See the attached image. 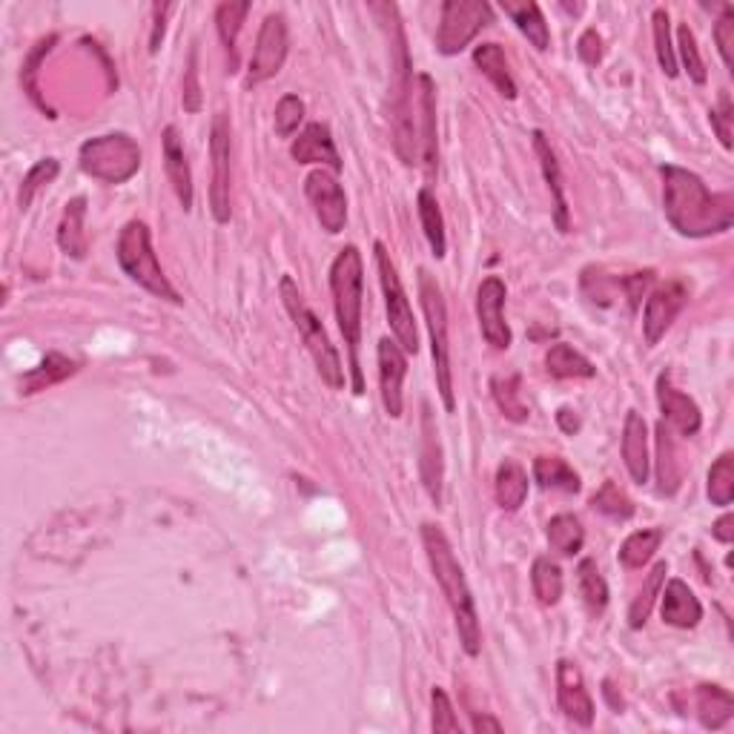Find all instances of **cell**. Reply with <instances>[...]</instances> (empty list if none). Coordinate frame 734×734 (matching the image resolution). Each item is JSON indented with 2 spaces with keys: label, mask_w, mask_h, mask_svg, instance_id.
Instances as JSON below:
<instances>
[{
  "label": "cell",
  "mask_w": 734,
  "mask_h": 734,
  "mask_svg": "<svg viewBox=\"0 0 734 734\" xmlns=\"http://www.w3.org/2000/svg\"><path fill=\"white\" fill-rule=\"evenodd\" d=\"M288 49H290L288 21H284L281 12H270V15L265 18V23H261V30H258L256 49H253L244 84L256 86L279 75L284 61H288Z\"/></svg>",
  "instance_id": "obj_10"
},
{
  "label": "cell",
  "mask_w": 734,
  "mask_h": 734,
  "mask_svg": "<svg viewBox=\"0 0 734 734\" xmlns=\"http://www.w3.org/2000/svg\"><path fill=\"white\" fill-rule=\"evenodd\" d=\"M173 3H155L152 7V35H150V53L155 55L164 44V30H167V15L173 12Z\"/></svg>",
  "instance_id": "obj_55"
},
{
  "label": "cell",
  "mask_w": 734,
  "mask_h": 734,
  "mask_svg": "<svg viewBox=\"0 0 734 734\" xmlns=\"http://www.w3.org/2000/svg\"><path fill=\"white\" fill-rule=\"evenodd\" d=\"M712 537L718 539V543H723V546H732L734 543V516L732 514H723L718 523L712 525Z\"/></svg>",
  "instance_id": "obj_56"
},
{
  "label": "cell",
  "mask_w": 734,
  "mask_h": 734,
  "mask_svg": "<svg viewBox=\"0 0 734 734\" xmlns=\"http://www.w3.org/2000/svg\"><path fill=\"white\" fill-rule=\"evenodd\" d=\"M58 173H61V164H58L55 159L35 161V164L30 167V173L23 175L21 193H18V207H21V210H30L35 196H38L46 184H53L55 178H58Z\"/></svg>",
  "instance_id": "obj_45"
},
{
  "label": "cell",
  "mask_w": 734,
  "mask_h": 734,
  "mask_svg": "<svg viewBox=\"0 0 734 734\" xmlns=\"http://www.w3.org/2000/svg\"><path fill=\"white\" fill-rule=\"evenodd\" d=\"M686 304H689V288L680 279L666 281L654 293H649L643 311V339L649 348L660 345V339L672 330Z\"/></svg>",
  "instance_id": "obj_13"
},
{
  "label": "cell",
  "mask_w": 734,
  "mask_h": 734,
  "mask_svg": "<svg viewBox=\"0 0 734 734\" xmlns=\"http://www.w3.org/2000/svg\"><path fill=\"white\" fill-rule=\"evenodd\" d=\"M531 491L528 482V470L520 465L516 459H505L497 468V479H493V497H497V505L505 511V514H516L520 508L525 505Z\"/></svg>",
  "instance_id": "obj_28"
},
{
  "label": "cell",
  "mask_w": 734,
  "mask_h": 734,
  "mask_svg": "<svg viewBox=\"0 0 734 734\" xmlns=\"http://www.w3.org/2000/svg\"><path fill=\"white\" fill-rule=\"evenodd\" d=\"M417 210H419V221H422L424 238H428V244H431L433 258H445V253H447L445 219H442L440 201H436V196H433L428 187L419 189Z\"/></svg>",
  "instance_id": "obj_36"
},
{
  "label": "cell",
  "mask_w": 734,
  "mask_h": 734,
  "mask_svg": "<svg viewBox=\"0 0 734 734\" xmlns=\"http://www.w3.org/2000/svg\"><path fill=\"white\" fill-rule=\"evenodd\" d=\"M373 258H376V273L378 284H382V295H385V311H387V325H391V334H394L396 345H399L405 353H419V334H417V318H413V307L408 302V293H405V284L399 279V270H396L394 258L385 244L376 242L373 244Z\"/></svg>",
  "instance_id": "obj_8"
},
{
  "label": "cell",
  "mask_w": 734,
  "mask_h": 734,
  "mask_svg": "<svg viewBox=\"0 0 734 734\" xmlns=\"http://www.w3.org/2000/svg\"><path fill=\"white\" fill-rule=\"evenodd\" d=\"M488 23H493L491 3H485V0H445L440 30H436V49L442 55H459Z\"/></svg>",
  "instance_id": "obj_9"
},
{
  "label": "cell",
  "mask_w": 734,
  "mask_h": 734,
  "mask_svg": "<svg viewBox=\"0 0 734 734\" xmlns=\"http://www.w3.org/2000/svg\"><path fill=\"white\" fill-rule=\"evenodd\" d=\"M660 178H663V212L677 233L686 238H709L732 230V193H712L700 175L677 164H663Z\"/></svg>",
  "instance_id": "obj_1"
},
{
  "label": "cell",
  "mask_w": 734,
  "mask_h": 734,
  "mask_svg": "<svg viewBox=\"0 0 734 734\" xmlns=\"http://www.w3.org/2000/svg\"><path fill=\"white\" fill-rule=\"evenodd\" d=\"M330 293H334V313L339 322V334L350 350V371H353V394H364V376L359 368V345H362V307H364V261L357 244H348L336 253L330 265Z\"/></svg>",
  "instance_id": "obj_3"
},
{
  "label": "cell",
  "mask_w": 734,
  "mask_h": 734,
  "mask_svg": "<svg viewBox=\"0 0 734 734\" xmlns=\"http://www.w3.org/2000/svg\"><path fill=\"white\" fill-rule=\"evenodd\" d=\"M657 459H660V493L674 497L677 488H680L683 479V462L677 447H674L672 431L666 428V422L657 424Z\"/></svg>",
  "instance_id": "obj_40"
},
{
  "label": "cell",
  "mask_w": 734,
  "mask_h": 734,
  "mask_svg": "<svg viewBox=\"0 0 734 734\" xmlns=\"http://www.w3.org/2000/svg\"><path fill=\"white\" fill-rule=\"evenodd\" d=\"M422 546L424 554H428V562H431L433 576H436V583H440L442 594H445L447 608L454 614L462 651H465L468 657H479V651H482L479 611L477 603H474V591H470L468 585V576H465V568H462L459 560H456L451 539L445 537V531H442L440 525L424 523Z\"/></svg>",
  "instance_id": "obj_2"
},
{
  "label": "cell",
  "mask_w": 734,
  "mask_h": 734,
  "mask_svg": "<svg viewBox=\"0 0 734 734\" xmlns=\"http://www.w3.org/2000/svg\"><path fill=\"white\" fill-rule=\"evenodd\" d=\"M161 152H164V170H167V178L173 184L175 196L182 201L184 212H189L193 210V170H189L182 136H178V129L173 124L164 127V132H161Z\"/></svg>",
  "instance_id": "obj_23"
},
{
  "label": "cell",
  "mask_w": 734,
  "mask_h": 734,
  "mask_svg": "<svg viewBox=\"0 0 734 734\" xmlns=\"http://www.w3.org/2000/svg\"><path fill=\"white\" fill-rule=\"evenodd\" d=\"M651 30H654V53H657L660 69L668 78H677V53H674L672 44V18H668V9H654Z\"/></svg>",
  "instance_id": "obj_44"
},
{
  "label": "cell",
  "mask_w": 734,
  "mask_h": 734,
  "mask_svg": "<svg viewBox=\"0 0 734 734\" xmlns=\"http://www.w3.org/2000/svg\"><path fill=\"white\" fill-rule=\"evenodd\" d=\"M695 706L700 726L709 729V732H720V729L729 726V720L734 718L732 691L718 686V683H703V686H697Z\"/></svg>",
  "instance_id": "obj_26"
},
{
  "label": "cell",
  "mask_w": 734,
  "mask_h": 734,
  "mask_svg": "<svg viewBox=\"0 0 734 734\" xmlns=\"http://www.w3.org/2000/svg\"><path fill=\"white\" fill-rule=\"evenodd\" d=\"M677 49H680L683 69L689 72V78L697 86H703L709 81V72H706L703 55H700V46H697V38L689 23H680V30H677Z\"/></svg>",
  "instance_id": "obj_47"
},
{
  "label": "cell",
  "mask_w": 734,
  "mask_h": 734,
  "mask_svg": "<svg viewBox=\"0 0 734 734\" xmlns=\"http://www.w3.org/2000/svg\"><path fill=\"white\" fill-rule=\"evenodd\" d=\"M290 155L295 164H322V170L330 173H341V155L336 150L334 132L322 121H313L299 132L293 144H290Z\"/></svg>",
  "instance_id": "obj_20"
},
{
  "label": "cell",
  "mask_w": 734,
  "mask_h": 734,
  "mask_svg": "<svg viewBox=\"0 0 734 734\" xmlns=\"http://www.w3.org/2000/svg\"><path fill=\"white\" fill-rule=\"evenodd\" d=\"M78 371H81V362L53 350V353H46V357L40 359L38 368H32L30 373H23L21 396H35L40 394V391H49V387L67 382L69 376H75Z\"/></svg>",
  "instance_id": "obj_25"
},
{
  "label": "cell",
  "mask_w": 734,
  "mask_h": 734,
  "mask_svg": "<svg viewBox=\"0 0 734 734\" xmlns=\"http://www.w3.org/2000/svg\"><path fill=\"white\" fill-rule=\"evenodd\" d=\"M657 405H660V413H663V422L677 428L683 436H697L700 428H703V413H700V405H697L689 394H683V391H677V387L672 385L668 371H663L657 376Z\"/></svg>",
  "instance_id": "obj_19"
},
{
  "label": "cell",
  "mask_w": 734,
  "mask_h": 734,
  "mask_svg": "<svg viewBox=\"0 0 734 734\" xmlns=\"http://www.w3.org/2000/svg\"><path fill=\"white\" fill-rule=\"evenodd\" d=\"M474 63H477L479 72L497 86V92H500L502 98L514 101L516 95H520L514 75H511V67H508V55L500 44L474 46Z\"/></svg>",
  "instance_id": "obj_30"
},
{
  "label": "cell",
  "mask_w": 734,
  "mask_h": 734,
  "mask_svg": "<svg viewBox=\"0 0 734 734\" xmlns=\"http://www.w3.org/2000/svg\"><path fill=\"white\" fill-rule=\"evenodd\" d=\"M431 729L436 734H462V723L454 712V703H451V697H447L445 689L431 691Z\"/></svg>",
  "instance_id": "obj_48"
},
{
  "label": "cell",
  "mask_w": 734,
  "mask_h": 734,
  "mask_svg": "<svg viewBox=\"0 0 734 734\" xmlns=\"http://www.w3.org/2000/svg\"><path fill=\"white\" fill-rule=\"evenodd\" d=\"M419 474L431 502L442 508V488H445V462H442L440 428L433 422L431 405H422V440H419Z\"/></svg>",
  "instance_id": "obj_18"
},
{
  "label": "cell",
  "mask_w": 734,
  "mask_h": 734,
  "mask_svg": "<svg viewBox=\"0 0 734 734\" xmlns=\"http://www.w3.org/2000/svg\"><path fill=\"white\" fill-rule=\"evenodd\" d=\"M546 539L548 548L560 557H576L585 546V528L574 514H557L546 525Z\"/></svg>",
  "instance_id": "obj_37"
},
{
  "label": "cell",
  "mask_w": 734,
  "mask_h": 734,
  "mask_svg": "<svg viewBox=\"0 0 734 734\" xmlns=\"http://www.w3.org/2000/svg\"><path fill=\"white\" fill-rule=\"evenodd\" d=\"M78 164L90 178L104 184H127L141 170V147L127 132H106L90 138L78 150Z\"/></svg>",
  "instance_id": "obj_7"
},
{
  "label": "cell",
  "mask_w": 734,
  "mask_h": 734,
  "mask_svg": "<svg viewBox=\"0 0 734 734\" xmlns=\"http://www.w3.org/2000/svg\"><path fill=\"white\" fill-rule=\"evenodd\" d=\"M279 295H281V304H284V311H288V316L293 318L295 330H299V336H302L304 348H307V353H311L313 364H316L322 382H325L330 391H341V387H345V368H341L339 350L334 348V341H330V336H327L325 325H322L316 313L307 307L302 290H299V284H295L290 276H281Z\"/></svg>",
  "instance_id": "obj_4"
},
{
  "label": "cell",
  "mask_w": 734,
  "mask_h": 734,
  "mask_svg": "<svg viewBox=\"0 0 734 734\" xmlns=\"http://www.w3.org/2000/svg\"><path fill=\"white\" fill-rule=\"evenodd\" d=\"M591 508L594 511H599V514L611 516V520H631L634 516V502L626 497V491H620V485L617 482H603V488H599L594 497H591Z\"/></svg>",
  "instance_id": "obj_46"
},
{
  "label": "cell",
  "mask_w": 734,
  "mask_h": 734,
  "mask_svg": "<svg viewBox=\"0 0 734 734\" xmlns=\"http://www.w3.org/2000/svg\"><path fill=\"white\" fill-rule=\"evenodd\" d=\"M505 281L500 276H488L482 279L477 290V318L482 339L491 345L493 350H508L514 345V334L505 322Z\"/></svg>",
  "instance_id": "obj_14"
},
{
  "label": "cell",
  "mask_w": 734,
  "mask_h": 734,
  "mask_svg": "<svg viewBox=\"0 0 734 734\" xmlns=\"http://www.w3.org/2000/svg\"><path fill=\"white\" fill-rule=\"evenodd\" d=\"M417 127H419V161L424 175L440 173V129H436V84L428 72L417 75Z\"/></svg>",
  "instance_id": "obj_15"
},
{
  "label": "cell",
  "mask_w": 734,
  "mask_h": 734,
  "mask_svg": "<svg viewBox=\"0 0 734 734\" xmlns=\"http://www.w3.org/2000/svg\"><path fill=\"white\" fill-rule=\"evenodd\" d=\"M603 695L608 697V703H611L614 712H620V709H622V697H620V700H617V697H614V686H611V680L603 683Z\"/></svg>",
  "instance_id": "obj_59"
},
{
  "label": "cell",
  "mask_w": 734,
  "mask_h": 734,
  "mask_svg": "<svg viewBox=\"0 0 734 734\" xmlns=\"http://www.w3.org/2000/svg\"><path fill=\"white\" fill-rule=\"evenodd\" d=\"M651 281H654V270H643V273L626 276V279L620 281L622 290H626V299H629V304H631V311H637V307L643 304V295L649 293Z\"/></svg>",
  "instance_id": "obj_54"
},
{
  "label": "cell",
  "mask_w": 734,
  "mask_h": 734,
  "mask_svg": "<svg viewBox=\"0 0 734 734\" xmlns=\"http://www.w3.org/2000/svg\"><path fill=\"white\" fill-rule=\"evenodd\" d=\"M304 196L311 201L313 215L322 224V230L330 235H339L348 224V196L330 170H313L304 178Z\"/></svg>",
  "instance_id": "obj_12"
},
{
  "label": "cell",
  "mask_w": 734,
  "mask_h": 734,
  "mask_svg": "<svg viewBox=\"0 0 734 734\" xmlns=\"http://www.w3.org/2000/svg\"><path fill=\"white\" fill-rule=\"evenodd\" d=\"M55 40H58V35H46V38H40L38 44H35V49H32L30 55H26V61H23V69H21V84H23V92L30 95L35 104L44 109L49 118H55V113L46 106V101L40 98V90H38V67L40 61H44L46 55H49V49L55 46Z\"/></svg>",
  "instance_id": "obj_43"
},
{
  "label": "cell",
  "mask_w": 734,
  "mask_h": 734,
  "mask_svg": "<svg viewBox=\"0 0 734 734\" xmlns=\"http://www.w3.org/2000/svg\"><path fill=\"white\" fill-rule=\"evenodd\" d=\"M470 729H474L477 734H485V732L500 734L502 723L497 718H491V714H474V723H470Z\"/></svg>",
  "instance_id": "obj_58"
},
{
  "label": "cell",
  "mask_w": 734,
  "mask_h": 734,
  "mask_svg": "<svg viewBox=\"0 0 734 734\" xmlns=\"http://www.w3.org/2000/svg\"><path fill=\"white\" fill-rule=\"evenodd\" d=\"M230 159H233V138H230L228 113L212 115L210 127V161H212V184H210V210L219 224H228L233 215L230 207Z\"/></svg>",
  "instance_id": "obj_11"
},
{
  "label": "cell",
  "mask_w": 734,
  "mask_h": 734,
  "mask_svg": "<svg viewBox=\"0 0 734 734\" xmlns=\"http://www.w3.org/2000/svg\"><path fill=\"white\" fill-rule=\"evenodd\" d=\"M376 359H378V394H382L385 413L391 419H399L401 410H405L401 385H405V376H408V357H405V350L396 345V339L394 341L378 339Z\"/></svg>",
  "instance_id": "obj_16"
},
{
  "label": "cell",
  "mask_w": 734,
  "mask_h": 734,
  "mask_svg": "<svg viewBox=\"0 0 734 734\" xmlns=\"http://www.w3.org/2000/svg\"><path fill=\"white\" fill-rule=\"evenodd\" d=\"M118 265L124 273L136 281L138 288H144L155 299H164L170 304H182V293L173 288V281L167 279L164 267H161L159 256L152 251V235L144 221H127L118 235V247H115Z\"/></svg>",
  "instance_id": "obj_5"
},
{
  "label": "cell",
  "mask_w": 734,
  "mask_h": 734,
  "mask_svg": "<svg viewBox=\"0 0 734 734\" xmlns=\"http://www.w3.org/2000/svg\"><path fill=\"white\" fill-rule=\"evenodd\" d=\"M546 371L554 378H594L597 368L589 357L574 350L568 341H557L546 353Z\"/></svg>",
  "instance_id": "obj_34"
},
{
  "label": "cell",
  "mask_w": 734,
  "mask_h": 734,
  "mask_svg": "<svg viewBox=\"0 0 734 734\" xmlns=\"http://www.w3.org/2000/svg\"><path fill=\"white\" fill-rule=\"evenodd\" d=\"M663 539H666V531H663V528L634 531L631 537H626V543L620 546V551H617V560H620L622 568L637 571V568L649 566V562L654 560V554L660 551Z\"/></svg>",
  "instance_id": "obj_35"
},
{
  "label": "cell",
  "mask_w": 734,
  "mask_h": 734,
  "mask_svg": "<svg viewBox=\"0 0 734 734\" xmlns=\"http://www.w3.org/2000/svg\"><path fill=\"white\" fill-rule=\"evenodd\" d=\"M247 0H224L215 7V32H219L224 55H228V72H238V32L244 26V18L251 15Z\"/></svg>",
  "instance_id": "obj_29"
},
{
  "label": "cell",
  "mask_w": 734,
  "mask_h": 734,
  "mask_svg": "<svg viewBox=\"0 0 734 734\" xmlns=\"http://www.w3.org/2000/svg\"><path fill=\"white\" fill-rule=\"evenodd\" d=\"M491 396L508 422H528L531 408L523 399V376L520 373H497L491 378Z\"/></svg>",
  "instance_id": "obj_33"
},
{
  "label": "cell",
  "mask_w": 734,
  "mask_h": 734,
  "mask_svg": "<svg viewBox=\"0 0 734 734\" xmlns=\"http://www.w3.org/2000/svg\"><path fill=\"white\" fill-rule=\"evenodd\" d=\"M84 221H86V198L78 196L72 201H67L61 215V224H58V247L67 253L69 258H86L90 251V242H86L84 233Z\"/></svg>",
  "instance_id": "obj_31"
},
{
  "label": "cell",
  "mask_w": 734,
  "mask_h": 734,
  "mask_svg": "<svg viewBox=\"0 0 734 734\" xmlns=\"http://www.w3.org/2000/svg\"><path fill=\"white\" fill-rule=\"evenodd\" d=\"M706 493L712 505L729 508L734 502V454L726 451L714 459V465L709 468V482H706Z\"/></svg>",
  "instance_id": "obj_42"
},
{
  "label": "cell",
  "mask_w": 734,
  "mask_h": 734,
  "mask_svg": "<svg viewBox=\"0 0 734 734\" xmlns=\"http://www.w3.org/2000/svg\"><path fill=\"white\" fill-rule=\"evenodd\" d=\"M304 121V101L299 95H284L276 104V136L293 138L299 124Z\"/></svg>",
  "instance_id": "obj_49"
},
{
  "label": "cell",
  "mask_w": 734,
  "mask_h": 734,
  "mask_svg": "<svg viewBox=\"0 0 734 734\" xmlns=\"http://www.w3.org/2000/svg\"><path fill=\"white\" fill-rule=\"evenodd\" d=\"M576 55L585 67H597L603 61V35L597 30H585L576 40Z\"/></svg>",
  "instance_id": "obj_53"
},
{
  "label": "cell",
  "mask_w": 734,
  "mask_h": 734,
  "mask_svg": "<svg viewBox=\"0 0 734 734\" xmlns=\"http://www.w3.org/2000/svg\"><path fill=\"white\" fill-rule=\"evenodd\" d=\"M709 124H712L714 136L720 138L723 150H732V147H734V141H732L734 106H732V98H729V92H720L718 106H714L712 113H709Z\"/></svg>",
  "instance_id": "obj_50"
},
{
  "label": "cell",
  "mask_w": 734,
  "mask_h": 734,
  "mask_svg": "<svg viewBox=\"0 0 734 734\" xmlns=\"http://www.w3.org/2000/svg\"><path fill=\"white\" fill-rule=\"evenodd\" d=\"M660 614L672 629H697L703 620V606L695 597V591L674 576L666 583V589H660Z\"/></svg>",
  "instance_id": "obj_22"
},
{
  "label": "cell",
  "mask_w": 734,
  "mask_h": 734,
  "mask_svg": "<svg viewBox=\"0 0 734 734\" xmlns=\"http://www.w3.org/2000/svg\"><path fill=\"white\" fill-rule=\"evenodd\" d=\"M419 302H422L424 325L431 336L433 353V373H436V391L442 396L447 413L456 410L454 394V371H451V341H447V304L442 295L440 281L433 279L428 270H419Z\"/></svg>",
  "instance_id": "obj_6"
},
{
  "label": "cell",
  "mask_w": 734,
  "mask_h": 734,
  "mask_svg": "<svg viewBox=\"0 0 734 734\" xmlns=\"http://www.w3.org/2000/svg\"><path fill=\"white\" fill-rule=\"evenodd\" d=\"M622 462L629 468V477L637 485L649 482V424H645L643 413L629 410L626 422H622Z\"/></svg>",
  "instance_id": "obj_24"
},
{
  "label": "cell",
  "mask_w": 734,
  "mask_h": 734,
  "mask_svg": "<svg viewBox=\"0 0 734 734\" xmlns=\"http://www.w3.org/2000/svg\"><path fill=\"white\" fill-rule=\"evenodd\" d=\"M531 138H534V152H537L543 178H546L548 189H551L554 228L560 230V233H568V230H571V207H568L566 187H562V170H560V161H557V152H554L551 141H548L543 129H534V136Z\"/></svg>",
  "instance_id": "obj_21"
},
{
  "label": "cell",
  "mask_w": 734,
  "mask_h": 734,
  "mask_svg": "<svg viewBox=\"0 0 734 734\" xmlns=\"http://www.w3.org/2000/svg\"><path fill=\"white\" fill-rule=\"evenodd\" d=\"M576 585H580V597L585 603V611L591 617H599V614L608 608V583L606 576L599 574V566L594 560H580L576 566Z\"/></svg>",
  "instance_id": "obj_39"
},
{
  "label": "cell",
  "mask_w": 734,
  "mask_h": 734,
  "mask_svg": "<svg viewBox=\"0 0 734 734\" xmlns=\"http://www.w3.org/2000/svg\"><path fill=\"white\" fill-rule=\"evenodd\" d=\"M502 12L516 23V30L523 32L537 53H546L551 46V30H548L539 3H534V0H502Z\"/></svg>",
  "instance_id": "obj_27"
},
{
  "label": "cell",
  "mask_w": 734,
  "mask_h": 734,
  "mask_svg": "<svg viewBox=\"0 0 734 734\" xmlns=\"http://www.w3.org/2000/svg\"><path fill=\"white\" fill-rule=\"evenodd\" d=\"M557 706H560V712L574 726H594L597 709H594V700H591L589 689H585L583 672L571 660H560L557 663Z\"/></svg>",
  "instance_id": "obj_17"
},
{
  "label": "cell",
  "mask_w": 734,
  "mask_h": 734,
  "mask_svg": "<svg viewBox=\"0 0 734 734\" xmlns=\"http://www.w3.org/2000/svg\"><path fill=\"white\" fill-rule=\"evenodd\" d=\"M534 482L543 491H562V493H580L583 491V479L562 456H537L534 459Z\"/></svg>",
  "instance_id": "obj_32"
},
{
  "label": "cell",
  "mask_w": 734,
  "mask_h": 734,
  "mask_svg": "<svg viewBox=\"0 0 734 734\" xmlns=\"http://www.w3.org/2000/svg\"><path fill=\"white\" fill-rule=\"evenodd\" d=\"M531 589H534V597L539 599V606H557L562 599V568L551 560V557H537L534 566H531Z\"/></svg>",
  "instance_id": "obj_38"
},
{
  "label": "cell",
  "mask_w": 734,
  "mask_h": 734,
  "mask_svg": "<svg viewBox=\"0 0 734 734\" xmlns=\"http://www.w3.org/2000/svg\"><path fill=\"white\" fill-rule=\"evenodd\" d=\"M557 424H560V431L568 433V436H574V433L583 428V422H580V417H576V410H571V408L557 410Z\"/></svg>",
  "instance_id": "obj_57"
},
{
  "label": "cell",
  "mask_w": 734,
  "mask_h": 734,
  "mask_svg": "<svg viewBox=\"0 0 734 734\" xmlns=\"http://www.w3.org/2000/svg\"><path fill=\"white\" fill-rule=\"evenodd\" d=\"M666 574H668L666 562H657V566L651 568V574L645 576L643 589L637 591V597L631 599V606H629V626L634 631L643 629L645 620H649L651 608H654V599L660 597V589H663V583H666Z\"/></svg>",
  "instance_id": "obj_41"
},
{
  "label": "cell",
  "mask_w": 734,
  "mask_h": 734,
  "mask_svg": "<svg viewBox=\"0 0 734 734\" xmlns=\"http://www.w3.org/2000/svg\"><path fill=\"white\" fill-rule=\"evenodd\" d=\"M714 44L729 72H734V7H723V15L714 23Z\"/></svg>",
  "instance_id": "obj_51"
},
{
  "label": "cell",
  "mask_w": 734,
  "mask_h": 734,
  "mask_svg": "<svg viewBox=\"0 0 734 734\" xmlns=\"http://www.w3.org/2000/svg\"><path fill=\"white\" fill-rule=\"evenodd\" d=\"M184 109L198 113L201 109V81H198V46L189 49L187 72H184Z\"/></svg>",
  "instance_id": "obj_52"
}]
</instances>
